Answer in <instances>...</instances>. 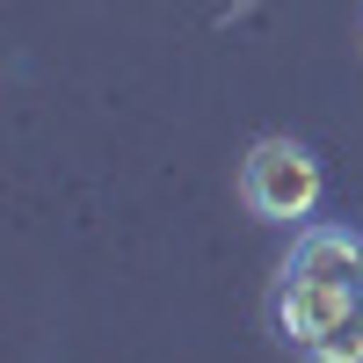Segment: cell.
<instances>
[{
	"label": "cell",
	"instance_id": "obj_1",
	"mask_svg": "<svg viewBox=\"0 0 363 363\" xmlns=\"http://www.w3.org/2000/svg\"><path fill=\"white\" fill-rule=\"evenodd\" d=\"M269 320L306 363H363V233L298 225Z\"/></svg>",
	"mask_w": 363,
	"mask_h": 363
},
{
	"label": "cell",
	"instance_id": "obj_2",
	"mask_svg": "<svg viewBox=\"0 0 363 363\" xmlns=\"http://www.w3.org/2000/svg\"><path fill=\"white\" fill-rule=\"evenodd\" d=\"M327 196V174L298 138H262L240 160V203L269 225H313V211Z\"/></svg>",
	"mask_w": 363,
	"mask_h": 363
}]
</instances>
